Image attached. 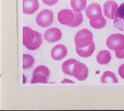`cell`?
Here are the masks:
<instances>
[{
	"label": "cell",
	"instance_id": "cell-1",
	"mask_svg": "<svg viewBox=\"0 0 124 111\" xmlns=\"http://www.w3.org/2000/svg\"><path fill=\"white\" fill-rule=\"evenodd\" d=\"M42 36L40 33L28 27L22 28V44L29 50H36L42 45Z\"/></svg>",
	"mask_w": 124,
	"mask_h": 111
},
{
	"label": "cell",
	"instance_id": "cell-2",
	"mask_svg": "<svg viewBox=\"0 0 124 111\" xmlns=\"http://www.w3.org/2000/svg\"><path fill=\"white\" fill-rule=\"evenodd\" d=\"M50 76V70L45 65H39L34 69L31 84H47Z\"/></svg>",
	"mask_w": 124,
	"mask_h": 111
},
{
	"label": "cell",
	"instance_id": "cell-3",
	"mask_svg": "<svg viewBox=\"0 0 124 111\" xmlns=\"http://www.w3.org/2000/svg\"><path fill=\"white\" fill-rule=\"evenodd\" d=\"M94 36L91 30L83 29L78 31L74 36V43L77 48H85L90 45L93 42Z\"/></svg>",
	"mask_w": 124,
	"mask_h": 111
},
{
	"label": "cell",
	"instance_id": "cell-4",
	"mask_svg": "<svg viewBox=\"0 0 124 111\" xmlns=\"http://www.w3.org/2000/svg\"><path fill=\"white\" fill-rule=\"evenodd\" d=\"M106 46L109 50L113 51L124 49V35L120 33L110 35L106 40Z\"/></svg>",
	"mask_w": 124,
	"mask_h": 111
},
{
	"label": "cell",
	"instance_id": "cell-5",
	"mask_svg": "<svg viewBox=\"0 0 124 111\" xmlns=\"http://www.w3.org/2000/svg\"><path fill=\"white\" fill-rule=\"evenodd\" d=\"M54 21V14L51 10L44 9L38 14L36 17V22L38 26L46 28L52 25Z\"/></svg>",
	"mask_w": 124,
	"mask_h": 111
},
{
	"label": "cell",
	"instance_id": "cell-6",
	"mask_svg": "<svg viewBox=\"0 0 124 111\" xmlns=\"http://www.w3.org/2000/svg\"><path fill=\"white\" fill-rule=\"evenodd\" d=\"M85 14L90 21H97L103 16L102 9L99 4L92 3L85 7Z\"/></svg>",
	"mask_w": 124,
	"mask_h": 111
},
{
	"label": "cell",
	"instance_id": "cell-7",
	"mask_svg": "<svg viewBox=\"0 0 124 111\" xmlns=\"http://www.w3.org/2000/svg\"><path fill=\"white\" fill-rule=\"evenodd\" d=\"M57 17L58 21L61 25L70 27L74 22L75 18V12H73L71 10L69 9H63L58 13Z\"/></svg>",
	"mask_w": 124,
	"mask_h": 111
},
{
	"label": "cell",
	"instance_id": "cell-8",
	"mask_svg": "<svg viewBox=\"0 0 124 111\" xmlns=\"http://www.w3.org/2000/svg\"><path fill=\"white\" fill-rule=\"evenodd\" d=\"M88 69L87 66L85 64L78 61L74 66L72 76L75 77L78 81L83 82L88 78Z\"/></svg>",
	"mask_w": 124,
	"mask_h": 111
},
{
	"label": "cell",
	"instance_id": "cell-9",
	"mask_svg": "<svg viewBox=\"0 0 124 111\" xmlns=\"http://www.w3.org/2000/svg\"><path fill=\"white\" fill-rule=\"evenodd\" d=\"M44 39L48 43H54L58 42L62 39V31L57 28H51L48 29L44 33Z\"/></svg>",
	"mask_w": 124,
	"mask_h": 111
},
{
	"label": "cell",
	"instance_id": "cell-10",
	"mask_svg": "<svg viewBox=\"0 0 124 111\" xmlns=\"http://www.w3.org/2000/svg\"><path fill=\"white\" fill-rule=\"evenodd\" d=\"M39 7L38 0H22V12L26 15H32Z\"/></svg>",
	"mask_w": 124,
	"mask_h": 111
},
{
	"label": "cell",
	"instance_id": "cell-11",
	"mask_svg": "<svg viewBox=\"0 0 124 111\" xmlns=\"http://www.w3.org/2000/svg\"><path fill=\"white\" fill-rule=\"evenodd\" d=\"M118 8V5L113 0L106 1L103 5V13L104 16L109 19H113L115 17L116 11Z\"/></svg>",
	"mask_w": 124,
	"mask_h": 111
},
{
	"label": "cell",
	"instance_id": "cell-12",
	"mask_svg": "<svg viewBox=\"0 0 124 111\" xmlns=\"http://www.w3.org/2000/svg\"><path fill=\"white\" fill-rule=\"evenodd\" d=\"M114 26L117 30L124 31V2L118 6L114 19Z\"/></svg>",
	"mask_w": 124,
	"mask_h": 111
},
{
	"label": "cell",
	"instance_id": "cell-13",
	"mask_svg": "<svg viewBox=\"0 0 124 111\" xmlns=\"http://www.w3.org/2000/svg\"><path fill=\"white\" fill-rule=\"evenodd\" d=\"M68 53L67 48L63 44H57L55 45L51 52V58L55 61H60L63 59Z\"/></svg>",
	"mask_w": 124,
	"mask_h": 111
},
{
	"label": "cell",
	"instance_id": "cell-14",
	"mask_svg": "<svg viewBox=\"0 0 124 111\" xmlns=\"http://www.w3.org/2000/svg\"><path fill=\"white\" fill-rule=\"evenodd\" d=\"M95 50V44L93 42L90 45L85 47V48H77L76 47V52L82 58H88L94 53Z\"/></svg>",
	"mask_w": 124,
	"mask_h": 111
},
{
	"label": "cell",
	"instance_id": "cell-15",
	"mask_svg": "<svg viewBox=\"0 0 124 111\" xmlns=\"http://www.w3.org/2000/svg\"><path fill=\"white\" fill-rule=\"evenodd\" d=\"M96 59L98 64H102V65H106L108 64L111 59V53L107 50H101L97 53Z\"/></svg>",
	"mask_w": 124,
	"mask_h": 111
},
{
	"label": "cell",
	"instance_id": "cell-16",
	"mask_svg": "<svg viewBox=\"0 0 124 111\" xmlns=\"http://www.w3.org/2000/svg\"><path fill=\"white\" fill-rule=\"evenodd\" d=\"M78 61L74 59H69L64 62L62 64V72L68 76H73V70L74 66Z\"/></svg>",
	"mask_w": 124,
	"mask_h": 111
},
{
	"label": "cell",
	"instance_id": "cell-17",
	"mask_svg": "<svg viewBox=\"0 0 124 111\" xmlns=\"http://www.w3.org/2000/svg\"><path fill=\"white\" fill-rule=\"evenodd\" d=\"M100 82L102 84H117L118 79L113 72L105 71L101 76Z\"/></svg>",
	"mask_w": 124,
	"mask_h": 111
},
{
	"label": "cell",
	"instance_id": "cell-18",
	"mask_svg": "<svg viewBox=\"0 0 124 111\" xmlns=\"http://www.w3.org/2000/svg\"><path fill=\"white\" fill-rule=\"evenodd\" d=\"M86 0H71V7L74 12H82L86 7Z\"/></svg>",
	"mask_w": 124,
	"mask_h": 111
},
{
	"label": "cell",
	"instance_id": "cell-19",
	"mask_svg": "<svg viewBox=\"0 0 124 111\" xmlns=\"http://www.w3.org/2000/svg\"><path fill=\"white\" fill-rule=\"evenodd\" d=\"M35 63V59L31 55L25 53L22 55V69L27 70L31 68Z\"/></svg>",
	"mask_w": 124,
	"mask_h": 111
},
{
	"label": "cell",
	"instance_id": "cell-20",
	"mask_svg": "<svg viewBox=\"0 0 124 111\" xmlns=\"http://www.w3.org/2000/svg\"><path fill=\"white\" fill-rule=\"evenodd\" d=\"M89 24L94 29H102L105 28L106 25V19L104 16H102L101 19L97 21H90Z\"/></svg>",
	"mask_w": 124,
	"mask_h": 111
},
{
	"label": "cell",
	"instance_id": "cell-21",
	"mask_svg": "<svg viewBox=\"0 0 124 111\" xmlns=\"http://www.w3.org/2000/svg\"><path fill=\"white\" fill-rule=\"evenodd\" d=\"M83 21V14H81V12L80 13H77L75 12V18L74 20V22L71 25V28H77L79 27Z\"/></svg>",
	"mask_w": 124,
	"mask_h": 111
},
{
	"label": "cell",
	"instance_id": "cell-22",
	"mask_svg": "<svg viewBox=\"0 0 124 111\" xmlns=\"http://www.w3.org/2000/svg\"><path fill=\"white\" fill-rule=\"evenodd\" d=\"M42 2L46 5H48V6H53L54 5H56L59 0H42Z\"/></svg>",
	"mask_w": 124,
	"mask_h": 111
},
{
	"label": "cell",
	"instance_id": "cell-23",
	"mask_svg": "<svg viewBox=\"0 0 124 111\" xmlns=\"http://www.w3.org/2000/svg\"><path fill=\"white\" fill-rule=\"evenodd\" d=\"M116 57L119 59H124V49L118 51H115Z\"/></svg>",
	"mask_w": 124,
	"mask_h": 111
},
{
	"label": "cell",
	"instance_id": "cell-24",
	"mask_svg": "<svg viewBox=\"0 0 124 111\" xmlns=\"http://www.w3.org/2000/svg\"><path fill=\"white\" fill-rule=\"evenodd\" d=\"M118 73L120 75V76L123 79H124V64H121L119 68H118Z\"/></svg>",
	"mask_w": 124,
	"mask_h": 111
},
{
	"label": "cell",
	"instance_id": "cell-25",
	"mask_svg": "<svg viewBox=\"0 0 124 111\" xmlns=\"http://www.w3.org/2000/svg\"><path fill=\"white\" fill-rule=\"evenodd\" d=\"M62 84H65V83H69V84H74V82H73V81H71V80H70V79H64L62 81V82H61Z\"/></svg>",
	"mask_w": 124,
	"mask_h": 111
}]
</instances>
